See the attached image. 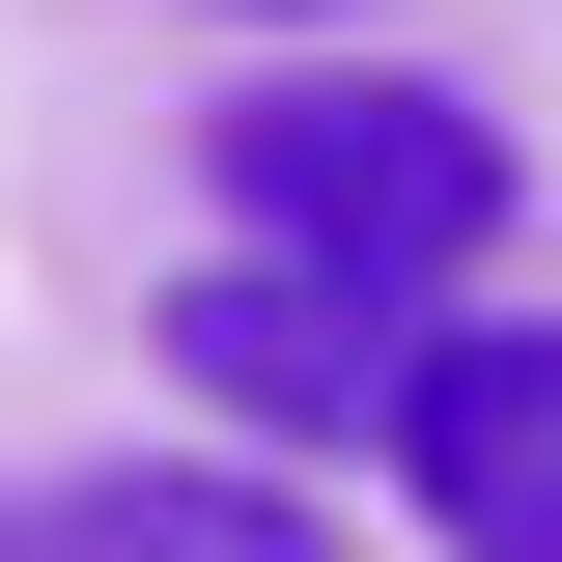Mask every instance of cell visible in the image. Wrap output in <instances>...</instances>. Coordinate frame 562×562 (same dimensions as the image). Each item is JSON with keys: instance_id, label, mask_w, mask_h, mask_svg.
<instances>
[{"instance_id": "6da1fadb", "label": "cell", "mask_w": 562, "mask_h": 562, "mask_svg": "<svg viewBox=\"0 0 562 562\" xmlns=\"http://www.w3.org/2000/svg\"><path fill=\"white\" fill-rule=\"evenodd\" d=\"M225 225L254 254H338V281H394V310H450V281L506 254V113L479 85H225Z\"/></svg>"}, {"instance_id": "7a4b0ae2", "label": "cell", "mask_w": 562, "mask_h": 562, "mask_svg": "<svg viewBox=\"0 0 562 562\" xmlns=\"http://www.w3.org/2000/svg\"><path fill=\"white\" fill-rule=\"evenodd\" d=\"M394 506L450 562H562V310H450V338H394Z\"/></svg>"}, {"instance_id": "3957f363", "label": "cell", "mask_w": 562, "mask_h": 562, "mask_svg": "<svg viewBox=\"0 0 562 562\" xmlns=\"http://www.w3.org/2000/svg\"><path fill=\"white\" fill-rule=\"evenodd\" d=\"M394 281H338V254H254V225H225L198 281H169V366H198L225 422H281V450H310V422H394Z\"/></svg>"}, {"instance_id": "277c9868", "label": "cell", "mask_w": 562, "mask_h": 562, "mask_svg": "<svg viewBox=\"0 0 562 562\" xmlns=\"http://www.w3.org/2000/svg\"><path fill=\"white\" fill-rule=\"evenodd\" d=\"M29 562H338L281 450H113L85 506H29Z\"/></svg>"}, {"instance_id": "5b68a950", "label": "cell", "mask_w": 562, "mask_h": 562, "mask_svg": "<svg viewBox=\"0 0 562 562\" xmlns=\"http://www.w3.org/2000/svg\"><path fill=\"white\" fill-rule=\"evenodd\" d=\"M225 29H366V0H225Z\"/></svg>"}, {"instance_id": "8992f818", "label": "cell", "mask_w": 562, "mask_h": 562, "mask_svg": "<svg viewBox=\"0 0 562 562\" xmlns=\"http://www.w3.org/2000/svg\"><path fill=\"white\" fill-rule=\"evenodd\" d=\"M0 562H29V506H0Z\"/></svg>"}]
</instances>
